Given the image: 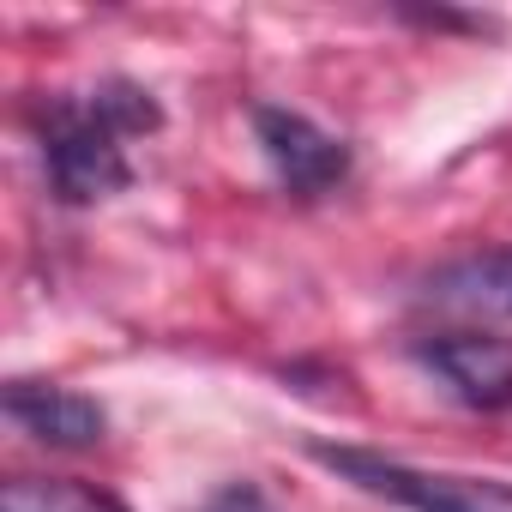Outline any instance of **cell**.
<instances>
[{"label":"cell","instance_id":"cell-9","mask_svg":"<svg viewBox=\"0 0 512 512\" xmlns=\"http://www.w3.org/2000/svg\"><path fill=\"white\" fill-rule=\"evenodd\" d=\"M205 512H272V506H266V494L253 488V482H235V488H223Z\"/></svg>","mask_w":512,"mask_h":512},{"label":"cell","instance_id":"cell-7","mask_svg":"<svg viewBox=\"0 0 512 512\" xmlns=\"http://www.w3.org/2000/svg\"><path fill=\"white\" fill-rule=\"evenodd\" d=\"M0 512H127V506L85 482H7Z\"/></svg>","mask_w":512,"mask_h":512},{"label":"cell","instance_id":"cell-1","mask_svg":"<svg viewBox=\"0 0 512 512\" xmlns=\"http://www.w3.org/2000/svg\"><path fill=\"white\" fill-rule=\"evenodd\" d=\"M127 133L97 109V97H55L43 103V163L49 181L67 205H91L109 199L133 181L127 163Z\"/></svg>","mask_w":512,"mask_h":512},{"label":"cell","instance_id":"cell-5","mask_svg":"<svg viewBox=\"0 0 512 512\" xmlns=\"http://www.w3.org/2000/svg\"><path fill=\"white\" fill-rule=\"evenodd\" d=\"M7 416L43 446H97L109 428L103 404H91L85 392H67V386H43V380H13Z\"/></svg>","mask_w":512,"mask_h":512},{"label":"cell","instance_id":"cell-8","mask_svg":"<svg viewBox=\"0 0 512 512\" xmlns=\"http://www.w3.org/2000/svg\"><path fill=\"white\" fill-rule=\"evenodd\" d=\"M91 97H97V109H103L127 139H133V133H157V127H163V109H157V103H151V91H145V85H133V79H103Z\"/></svg>","mask_w":512,"mask_h":512},{"label":"cell","instance_id":"cell-4","mask_svg":"<svg viewBox=\"0 0 512 512\" xmlns=\"http://www.w3.org/2000/svg\"><path fill=\"white\" fill-rule=\"evenodd\" d=\"M422 368H434L452 398H464L470 410H506L512 404V344L506 338H482V332H452V338H428L416 344Z\"/></svg>","mask_w":512,"mask_h":512},{"label":"cell","instance_id":"cell-6","mask_svg":"<svg viewBox=\"0 0 512 512\" xmlns=\"http://www.w3.org/2000/svg\"><path fill=\"white\" fill-rule=\"evenodd\" d=\"M434 302L452 308H482V314H512V253H476L428 278Z\"/></svg>","mask_w":512,"mask_h":512},{"label":"cell","instance_id":"cell-3","mask_svg":"<svg viewBox=\"0 0 512 512\" xmlns=\"http://www.w3.org/2000/svg\"><path fill=\"white\" fill-rule=\"evenodd\" d=\"M320 464H332L344 482L380 494V500H398L410 512H482V488L476 482H458V476H422L398 458H380V452H356V446H314Z\"/></svg>","mask_w":512,"mask_h":512},{"label":"cell","instance_id":"cell-2","mask_svg":"<svg viewBox=\"0 0 512 512\" xmlns=\"http://www.w3.org/2000/svg\"><path fill=\"white\" fill-rule=\"evenodd\" d=\"M253 133H260L278 181L296 193V199H320L332 193L344 175H350V145L332 139L326 127H314L308 115L296 109H278V103H260L253 109Z\"/></svg>","mask_w":512,"mask_h":512}]
</instances>
